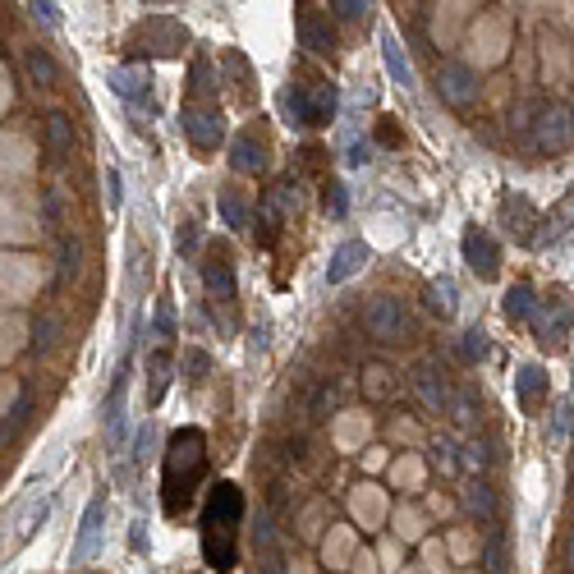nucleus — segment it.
I'll return each mask as SVG.
<instances>
[{
	"mask_svg": "<svg viewBox=\"0 0 574 574\" xmlns=\"http://www.w3.org/2000/svg\"><path fill=\"white\" fill-rule=\"evenodd\" d=\"M239 510H244V501H239V487H230V483H221L212 492V501H207L203 552H207V561H212L216 570H230V565H235V524H239Z\"/></svg>",
	"mask_w": 574,
	"mask_h": 574,
	"instance_id": "nucleus-1",
	"label": "nucleus"
},
{
	"mask_svg": "<svg viewBox=\"0 0 574 574\" xmlns=\"http://www.w3.org/2000/svg\"><path fill=\"white\" fill-rule=\"evenodd\" d=\"M207 464V451H203V432H175L170 441V455H166V510L175 515L180 501L193 496V483H198V473Z\"/></svg>",
	"mask_w": 574,
	"mask_h": 574,
	"instance_id": "nucleus-2",
	"label": "nucleus"
},
{
	"mask_svg": "<svg viewBox=\"0 0 574 574\" xmlns=\"http://www.w3.org/2000/svg\"><path fill=\"white\" fill-rule=\"evenodd\" d=\"M290 124H331L336 120V88L322 79H308V83H290L281 97Z\"/></svg>",
	"mask_w": 574,
	"mask_h": 574,
	"instance_id": "nucleus-3",
	"label": "nucleus"
},
{
	"mask_svg": "<svg viewBox=\"0 0 574 574\" xmlns=\"http://www.w3.org/2000/svg\"><path fill=\"white\" fill-rule=\"evenodd\" d=\"M506 46H510V23L501 14H483L473 23L469 33V69H487V65H501L506 60Z\"/></svg>",
	"mask_w": 574,
	"mask_h": 574,
	"instance_id": "nucleus-4",
	"label": "nucleus"
},
{
	"mask_svg": "<svg viewBox=\"0 0 574 574\" xmlns=\"http://www.w3.org/2000/svg\"><path fill=\"white\" fill-rule=\"evenodd\" d=\"M437 88H441V97L451 106H469V102H478V69H469L464 60H446V65H437Z\"/></svg>",
	"mask_w": 574,
	"mask_h": 574,
	"instance_id": "nucleus-5",
	"label": "nucleus"
},
{
	"mask_svg": "<svg viewBox=\"0 0 574 574\" xmlns=\"http://www.w3.org/2000/svg\"><path fill=\"white\" fill-rule=\"evenodd\" d=\"M203 281H207V294L212 304H235V258H230L221 244L207 248L203 258Z\"/></svg>",
	"mask_w": 574,
	"mask_h": 574,
	"instance_id": "nucleus-6",
	"label": "nucleus"
},
{
	"mask_svg": "<svg viewBox=\"0 0 574 574\" xmlns=\"http://www.w3.org/2000/svg\"><path fill=\"white\" fill-rule=\"evenodd\" d=\"M363 322H368L372 340H382V345H395V340H405L409 322H405V308L395 304V299H372L363 308Z\"/></svg>",
	"mask_w": 574,
	"mask_h": 574,
	"instance_id": "nucleus-7",
	"label": "nucleus"
},
{
	"mask_svg": "<svg viewBox=\"0 0 574 574\" xmlns=\"http://www.w3.org/2000/svg\"><path fill=\"white\" fill-rule=\"evenodd\" d=\"M464 262H469V271L478 281H492L496 271H501V248H496V239L487 235V230L473 226L469 235H464Z\"/></svg>",
	"mask_w": 574,
	"mask_h": 574,
	"instance_id": "nucleus-8",
	"label": "nucleus"
},
{
	"mask_svg": "<svg viewBox=\"0 0 574 574\" xmlns=\"http://www.w3.org/2000/svg\"><path fill=\"white\" fill-rule=\"evenodd\" d=\"M102 524H106V496H92L79 519V533H74V561L79 565L97 556V547H102Z\"/></svg>",
	"mask_w": 574,
	"mask_h": 574,
	"instance_id": "nucleus-9",
	"label": "nucleus"
},
{
	"mask_svg": "<svg viewBox=\"0 0 574 574\" xmlns=\"http://www.w3.org/2000/svg\"><path fill=\"white\" fill-rule=\"evenodd\" d=\"M533 331H538L542 345L561 349L570 340V308H565V299H547V304L533 308Z\"/></svg>",
	"mask_w": 574,
	"mask_h": 574,
	"instance_id": "nucleus-10",
	"label": "nucleus"
},
{
	"mask_svg": "<svg viewBox=\"0 0 574 574\" xmlns=\"http://www.w3.org/2000/svg\"><path fill=\"white\" fill-rule=\"evenodd\" d=\"M221 111H216L212 102H193V106H184V134L193 138L198 147H216L221 143Z\"/></svg>",
	"mask_w": 574,
	"mask_h": 574,
	"instance_id": "nucleus-11",
	"label": "nucleus"
},
{
	"mask_svg": "<svg viewBox=\"0 0 574 574\" xmlns=\"http://www.w3.org/2000/svg\"><path fill=\"white\" fill-rule=\"evenodd\" d=\"M115 97H124L129 106H147L152 111V69L147 65H124L111 74Z\"/></svg>",
	"mask_w": 574,
	"mask_h": 574,
	"instance_id": "nucleus-12",
	"label": "nucleus"
},
{
	"mask_svg": "<svg viewBox=\"0 0 574 574\" xmlns=\"http://www.w3.org/2000/svg\"><path fill=\"white\" fill-rule=\"evenodd\" d=\"M538 143L552 147V152L574 143V115L565 111V106H547V111H538Z\"/></svg>",
	"mask_w": 574,
	"mask_h": 574,
	"instance_id": "nucleus-13",
	"label": "nucleus"
},
{
	"mask_svg": "<svg viewBox=\"0 0 574 574\" xmlns=\"http://www.w3.org/2000/svg\"><path fill=\"white\" fill-rule=\"evenodd\" d=\"M363 267H368V244L349 239V244H340L336 253H331V262H327V285H345L349 276H359Z\"/></svg>",
	"mask_w": 574,
	"mask_h": 574,
	"instance_id": "nucleus-14",
	"label": "nucleus"
},
{
	"mask_svg": "<svg viewBox=\"0 0 574 574\" xmlns=\"http://www.w3.org/2000/svg\"><path fill=\"white\" fill-rule=\"evenodd\" d=\"M124 400H129V363L115 372V391L106 400V432H111V451H124Z\"/></svg>",
	"mask_w": 574,
	"mask_h": 574,
	"instance_id": "nucleus-15",
	"label": "nucleus"
},
{
	"mask_svg": "<svg viewBox=\"0 0 574 574\" xmlns=\"http://www.w3.org/2000/svg\"><path fill=\"white\" fill-rule=\"evenodd\" d=\"M134 42H152L147 51H157V56H175L184 46V28L180 23H170V19H147L143 28H138Z\"/></svg>",
	"mask_w": 574,
	"mask_h": 574,
	"instance_id": "nucleus-16",
	"label": "nucleus"
},
{
	"mask_svg": "<svg viewBox=\"0 0 574 574\" xmlns=\"http://www.w3.org/2000/svg\"><path fill=\"white\" fill-rule=\"evenodd\" d=\"M230 166H235L239 175H258V170L267 166V147H262V138L253 134V129H244V134L230 143Z\"/></svg>",
	"mask_w": 574,
	"mask_h": 574,
	"instance_id": "nucleus-17",
	"label": "nucleus"
},
{
	"mask_svg": "<svg viewBox=\"0 0 574 574\" xmlns=\"http://www.w3.org/2000/svg\"><path fill=\"white\" fill-rule=\"evenodd\" d=\"M46 152H51V161H65L74 152V120L65 111L46 115Z\"/></svg>",
	"mask_w": 574,
	"mask_h": 574,
	"instance_id": "nucleus-18",
	"label": "nucleus"
},
{
	"mask_svg": "<svg viewBox=\"0 0 574 574\" xmlns=\"http://www.w3.org/2000/svg\"><path fill=\"white\" fill-rule=\"evenodd\" d=\"M414 391H418V400H423V409H428V414H446V400H451V391H446V382H441L428 363L414 372Z\"/></svg>",
	"mask_w": 574,
	"mask_h": 574,
	"instance_id": "nucleus-19",
	"label": "nucleus"
},
{
	"mask_svg": "<svg viewBox=\"0 0 574 574\" xmlns=\"http://www.w3.org/2000/svg\"><path fill=\"white\" fill-rule=\"evenodd\" d=\"M354 519L359 524H368V529H377L386 519V496H382V487H372V483H363V487H354Z\"/></svg>",
	"mask_w": 574,
	"mask_h": 574,
	"instance_id": "nucleus-20",
	"label": "nucleus"
},
{
	"mask_svg": "<svg viewBox=\"0 0 574 574\" xmlns=\"http://www.w3.org/2000/svg\"><path fill=\"white\" fill-rule=\"evenodd\" d=\"M542 74H547V83H556V88L570 79V51H565L561 37H542Z\"/></svg>",
	"mask_w": 574,
	"mask_h": 574,
	"instance_id": "nucleus-21",
	"label": "nucleus"
},
{
	"mask_svg": "<svg viewBox=\"0 0 574 574\" xmlns=\"http://www.w3.org/2000/svg\"><path fill=\"white\" fill-rule=\"evenodd\" d=\"M299 42L327 56L331 46H336V37H331V23H322V14L317 10H299Z\"/></svg>",
	"mask_w": 574,
	"mask_h": 574,
	"instance_id": "nucleus-22",
	"label": "nucleus"
},
{
	"mask_svg": "<svg viewBox=\"0 0 574 574\" xmlns=\"http://www.w3.org/2000/svg\"><path fill=\"white\" fill-rule=\"evenodd\" d=\"M216 212H221V221H226V230H248V198L244 189H221L216 193Z\"/></svg>",
	"mask_w": 574,
	"mask_h": 574,
	"instance_id": "nucleus-23",
	"label": "nucleus"
},
{
	"mask_svg": "<svg viewBox=\"0 0 574 574\" xmlns=\"http://www.w3.org/2000/svg\"><path fill=\"white\" fill-rule=\"evenodd\" d=\"M542 391H547V372H542L538 363H519V368H515V395H519V405L533 409Z\"/></svg>",
	"mask_w": 574,
	"mask_h": 574,
	"instance_id": "nucleus-24",
	"label": "nucleus"
},
{
	"mask_svg": "<svg viewBox=\"0 0 574 574\" xmlns=\"http://www.w3.org/2000/svg\"><path fill=\"white\" fill-rule=\"evenodd\" d=\"M382 60H386V69H391V79L400 83V88H414V65H409V56H405V46H400V37L382 33Z\"/></svg>",
	"mask_w": 574,
	"mask_h": 574,
	"instance_id": "nucleus-25",
	"label": "nucleus"
},
{
	"mask_svg": "<svg viewBox=\"0 0 574 574\" xmlns=\"http://www.w3.org/2000/svg\"><path fill=\"white\" fill-rule=\"evenodd\" d=\"M23 69H28V79H33L37 88H56V60L46 56L42 46H28V51H23Z\"/></svg>",
	"mask_w": 574,
	"mask_h": 574,
	"instance_id": "nucleus-26",
	"label": "nucleus"
},
{
	"mask_svg": "<svg viewBox=\"0 0 574 574\" xmlns=\"http://www.w3.org/2000/svg\"><path fill=\"white\" fill-rule=\"evenodd\" d=\"M501 308H506V317L515 322V327H524V322H533V308H538V304H533V290H529V285H510V290H506V304H501Z\"/></svg>",
	"mask_w": 574,
	"mask_h": 574,
	"instance_id": "nucleus-27",
	"label": "nucleus"
},
{
	"mask_svg": "<svg viewBox=\"0 0 574 574\" xmlns=\"http://www.w3.org/2000/svg\"><path fill=\"white\" fill-rule=\"evenodd\" d=\"M395 533H400V542H423L428 538V515L414 506H400L395 510Z\"/></svg>",
	"mask_w": 574,
	"mask_h": 574,
	"instance_id": "nucleus-28",
	"label": "nucleus"
},
{
	"mask_svg": "<svg viewBox=\"0 0 574 574\" xmlns=\"http://www.w3.org/2000/svg\"><path fill=\"white\" fill-rule=\"evenodd\" d=\"M147 377H152V382H147V405H157L161 395H166V382H170V354L166 349H157V354L147 359Z\"/></svg>",
	"mask_w": 574,
	"mask_h": 574,
	"instance_id": "nucleus-29",
	"label": "nucleus"
},
{
	"mask_svg": "<svg viewBox=\"0 0 574 574\" xmlns=\"http://www.w3.org/2000/svg\"><path fill=\"white\" fill-rule=\"evenodd\" d=\"M570 221H574V193H570V198H565L561 207H556L552 216H547V221H542V230H538V235H533V244H552L556 235H565V226H570Z\"/></svg>",
	"mask_w": 574,
	"mask_h": 574,
	"instance_id": "nucleus-30",
	"label": "nucleus"
},
{
	"mask_svg": "<svg viewBox=\"0 0 574 574\" xmlns=\"http://www.w3.org/2000/svg\"><path fill=\"white\" fill-rule=\"evenodd\" d=\"M83 276V239L79 235H69L65 244H60V281H79Z\"/></svg>",
	"mask_w": 574,
	"mask_h": 574,
	"instance_id": "nucleus-31",
	"label": "nucleus"
},
{
	"mask_svg": "<svg viewBox=\"0 0 574 574\" xmlns=\"http://www.w3.org/2000/svg\"><path fill=\"white\" fill-rule=\"evenodd\" d=\"M322 547H327V561L331 565H349V561H354V533H349L345 524H336V529L327 533V542H322Z\"/></svg>",
	"mask_w": 574,
	"mask_h": 574,
	"instance_id": "nucleus-32",
	"label": "nucleus"
},
{
	"mask_svg": "<svg viewBox=\"0 0 574 574\" xmlns=\"http://www.w3.org/2000/svg\"><path fill=\"white\" fill-rule=\"evenodd\" d=\"M464 14H469V5H441V14L432 19V33H437V42H455Z\"/></svg>",
	"mask_w": 574,
	"mask_h": 574,
	"instance_id": "nucleus-33",
	"label": "nucleus"
},
{
	"mask_svg": "<svg viewBox=\"0 0 574 574\" xmlns=\"http://www.w3.org/2000/svg\"><path fill=\"white\" fill-rule=\"evenodd\" d=\"M363 437H368V414H345L336 423V441L345 446V451H354Z\"/></svg>",
	"mask_w": 574,
	"mask_h": 574,
	"instance_id": "nucleus-34",
	"label": "nucleus"
},
{
	"mask_svg": "<svg viewBox=\"0 0 574 574\" xmlns=\"http://www.w3.org/2000/svg\"><path fill=\"white\" fill-rule=\"evenodd\" d=\"M501 216H506V226H515V235H529V226H533V207H529V198H506Z\"/></svg>",
	"mask_w": 574,
	"mask_h": 574,
	"instance_id": "nucleus-35",
	"label": "nucleus"
},
{
	"mask_svg": "<svg viewBox=\"0 0 574 574\" xmlns=\"http://www.w3.org/2000/svg\"><path fill=\"white\" fill-rule=\"evenodd\" d=\"M56 331H60V317L51 313V308H42V313H37V327H33V345L51 349V345H56Z\"/></svg>",
	"mask_w": 574,
	"mask_h": 574,
	"instance_id": "nucleus-36",
	"label": "nucleus"
},
{
	"mask_svg": "<svg viewBox=\"0 0 574 574\" xmlns=\"http://www.w3.org/2000/svg\"><path fill=\"white\" fill-rule=\"evenodd\" d=\"M391 478H395V487H418V483H423V460H414V455L395 460Z\"/></svg>",
	"mask_w": 574,
	"mask_h": 574,
	"instance_id": "nucleus-37",
	"label": "nucleus"
},
{
	"mask_svg": "<svg viewBox=\"0 0 574 574\" xmlns=\"http://www.w3.org/2000/svg\"><path fill=\"white\" fill-rule=\"evenodd\" d=\"M428 308L432 313H441V317H451L455 313V285L451 281H437L428 290Z\"/></svg>",
	"mask_w": 574,
	"mask_h": 574,
	"instance_id": "nucleus-38",
	"label": "nucleus"
},
{
	"mask_svg": "<svg viewBox=\"0 0 574 574\" xmlns=\"http://www.w3.org/2000/svg\"><path fill=\"white\" fill-rule=\"evenodd\" d=\"M363 386H368V395H377V400H386V395L395 391V382H391V372L382 368V363H372L368 368V377H363Z\"/></svg>",
	"mask_w": 574,
	"mask_h": 574,
	"instance_id": "nucleus-39",
	"label": "nucleus"
},
{
	"mask_svg": "<svg viewBox=\"0 0 574 574\" xmlns=\"http://www.w3.org/2000/svg\"><path fill=\"white\" fill-rule=\"evenodd\" d=\"M464 501H469V510H473V515L492 519V492H487L483 483H469V487H464Z\"/></svg>",
	"mask_w": 574,
	"mask_h": 574,
	"instance_id": "nucleus-40",
	"label": "nucleus"
},
{
	"mask_svg": "<svg viewBox=\"0 0 574 574\" xmlns=\"http://www.w3.org/2000/svg\"><path fill=\"white\" fill-rule=\"evenodd\" d=\"M487 349H492V340H487L483 327H469V331H464V354H469V359H487Z\"/></svg>",
	"mask_w": 574,
	"mask_h": 574,
	"instance_id": "nucleus-41",
	"label": "nucleus"
},
{
	"mask_svg": "<svg viewBox=\"0 0 574 574\" xmlns=\"http://www.w3.org/2000/svg\"><path fill=\"white\" fill-rule=\"evenodd\" d=\"M473 552H478V542H473L469 529H460L451 538V547H446V556H455V561H473Z\"/></svg>",
	"mask_w": 574,
	"mask_h": 574,
	"instance_id": "nucleus-42",
	"label": "nucleus"
},
{
	"mask_svg": "<svg viewBox=\"0 0 574 574\" xmlns=\"http://www.w3.org/2000/svg\"><path fill=\"white\" fill-rule=\"evenodd\" d=\"M570 418H574V409H570V405H561V409H556V423H552V432H547V441H552V451H561V446H565V432H570Z\"/></svg>",
	"mask_w": 574,
	"mask_h": 574,
	"instance_id": "nucleus-43",
	"label": "nucleus"
},
{
	"mask_svg": "<svg viewBox=\"0 0 574 574\" xmlns=\"http://www.w3.org/2000/svg\"><path fill=\"white\" fill-rule=\"evenodd\" d=\"M207 368H212V359H207L203 349H189V354H184V372H189V382H203Z\"/></svg>",
	"mask_w": 574,
	"mask_h": 574,
	"instance_id": "nucleus-44",
	"label": "nucleus"
},
{
	"mask_svg": "<svg viewBox=\"0 0 574 574\" xmlns=\"http://www.w3.org/2000/svg\"><path fill=\"white\" fill-rule=\"evenodd\" d=\"M102 184H106V203H111V207H120L124 203V180H120V170H106V175H102Z\"/></svg>",
	"mask_w": 574,
	"mask_h": 574,
	"instance_id": "nucleus-45",
	"label": "nucleus"
},
{
	"mask_svg": "<svg viewBox=\"0 0 574 574\" xmlns=\"http://www.w3.org/2000/svg\"><path fill=\"white\" fill-rule=\"evenodd\" d=\"M322 515H327V506H308L299 533H304V538H317V533H322Z\"/></svg>",
	"mask_w": 574,
	"mask_h": 574,
	"instance_id": "nucleus-46",
	"label": "nucleus"
},
{
	"mask_svg": "<svg viewBox=\"0 0 574 574\" xmlns=\"http://www.w3.org/2000/svg\"><path fill=\"white\" fill-rule=\"evenodd\" d=\"M446 405H451L455 423H473V405H469V395H464V391H451V400H446Z\"/></svg>",
	"mask_w": 574,
	"mask_h": 574,
	"instance_id": "nucleus-47",
	"label": "nucleus"
},
{
	"mask_svg": "<svg viewBox=\"0 0 574 574\" xmlns=\"http://www.w3.org/2000/svg\"><path fill=\"white\" fill-rule=\"evenodd\" d=\"M170 336H175V308L161 304L157 308V340H170Z\"/></svg>",
	"mask_w": 574,
	"mask_h": 574,
	"instance_id": "nucleus-48",
	"label": "nucleus"
},
{
	"mask_svg": "<svg viewBox=\"0 0 574 574\" xmlns=\"http://www.w3.org/2000/svg\"><path fill=\"white\" fill-rule=\"evenodd\" d=\"M423 561H428L432 570H441V565H446V547H441L437 538H423Z\"/></svg>",
	"mask_w": 574,
	"mask_h": 574,
	"instance_id": "nucleus-49",
	"label": "nucleus"
},
{
	"mask_svg": "<svg viewBox=\"0 0 574 574\" xmlns=\"http://www.w3.org/2000/svg\"><path fill=\"white\" fill-rule=\"evenodd\" d=\"M175 248H180V253H193V248H198V226H193V221H184V226H180Z\"/></svg>",
	"mask_w": 574,
	"mask_h": 574,
	"instance_id": "nucleus-50",
	"label": "nucleus"
},
{
	"mask_svg": "<svg viewBox=\"0 0 574 574\" xmlns=\"http://www.w3.org/2000/svg\"><path fill=\"white\" fill-rule=\"evenodd\" d=\"M349 565H354V574H382V565H377V556L372 552H354V561Z\"/></svg>",
	"mask_w": 574,
	"mask_h": 574,
	"instance_id": "nucleus-51",
	"label": "nucleus"
},
{
	"mask_svg": "<svg viewBox=\"0 0 574 574\" xmlns=\"http://www.w3.org/2000/svg\"><path fill=\"white\" fill-rule=\"evenodd\" d=\"M331 10H336L340 19L354 23V19H363V10H368V5H359V0H340V5H331Z\"/></svg>",
	"mask_w": 574,
	"mask_h": 574,
	"instance_id": "nucleus-52",
	"label": "nucleus"
},
{
	"mask_svg": "<svg viewBox=\"0 0 574 574\" xmlns=\"http://www.w3.org/2000/svg\"><path fill=\"white\" fill-rule=\"evenodd\" d=\"M327 212L345 216V189H340V184H331V189H327Z\"/></svg>",
	"mask_w": 574,
	"mask_h": 574,
	"instance_id": "nucleus-53",
	"label": "nucleus"
},
{
	"mask_svg": "<svg viewBox=\"0 0 574 574\" xmlns=\"http://www.w3.org/2000/svg\"><path fill=\"white\" fill-rule=\"evenodd\" d=\"M464 464H469V469H483V464H487V451L478 446V441H469V446H464Z\"/></svg>",
	"mask_w": 574,
	"mask_h": 574,
	"instance_id": "nucleus-54",
	"label": "nucleus"
},
{
	"mask_svg": "<svg viewBox=\"0 0 574 574\" xmlns=\"http://www.w3.org/2000/svg\"><path fill=\"white\" fill-rule=\"evenodd\" d=\"M395 556H400V542H386L382 556H377V565H382V570H395V565H400Z\"/></svg>",
	"mask_w": 574,
	"mask_h": 574,
	"instance_id": "nucleus-55",
	"label": "nucleus"
},
{
	"mask_svg": "<svg viewBox=\"0 0 574 574\" xmlns=\"http://www.w3.org/2000/svg\"><path fill=\"white\" fill-rule=\"evenodd\" d=\"M129 547H134V552H143V547H147V529H143V519H134V529H129Z\"/></svg>",
	"mask_w": 574,
	"mask_h": 574,
	"instance_id": "nucleus-56",
	"label": "nucleus"
},
{
	"mask_svg": "<svg viewBox=\"0 0 574 574\" xmlns=\"http://www.w3.org/2000/svg\"><path fill=\"white\" fill-rule=\"evenodd\" d=\"M33 14H37L42 23H51V28L60 23V5H33Z\"/></svg>",
	"mask_w": 574,
	"mask_h": 574,
	"instance_id": "nucleus-57",
	"label": "nucleus"
},
{
	"mask_svg": "<svg viewBox=\"0 0 574 574\" xmlns=\"http://www.w3.org/2000/svg\"><path fill=\"white\" fill-rule=\"evenodd\" d=\"M391 432H395V441H418V428H414V423H405V418H400Z\"/></svg>",
	"mask_w": 574,
	"mask_h": 574,
	"instance_id": "nucleus-58",
	"label": "nucleus"
},
{
	"mask_svg": "<svg viewBox=\"0 0 574 574\" xmlns=\"http://www.w3.org/2000/svg\"><path fill=\"white\" fill-rule=\"evenodd\" d=\"M363 157H368V147H363V143H349V166H363Z\"/></svg>",
	"mask_w": 574,
	"mask_h": 574,
	"instance_id": "nucleus-59",
	"label": "nucleus"
},
{
	"mask_svg": "<svg viewBox=\"0 0 574 574\" xmlns=\"http://www.w3.org/2000/svg\"><path fill=\"white\" fill-rule=\"evenodd\" d=\"M428 506H432V515H451V501H446V496H432Z\"/></svg>",
	"mask_w": 574,
	"mask_h": 574,
	"instance_id": "nucleus-60",
	"label": "nucleus"
},
{
	"mask_svg": "<svg viewBox=\"0 0 574 574\" xmlns=\"http://www.w3.org/2000/svg\"><path fill=\"white\" fill-rule=\"evenodd\" d=\"M363 464H368V469H382L386 455H382V451H368V460H363Z\"/></svg>",
	"mask_w": 574,
	"mask_h": 574,
	"instance_id": "nucleus-61",
	"label": "nucleus"
},
{
	"mask_svg": "<svg viewBox=\"0 0 574 574\" xmlns=\"http://www.w3.org/2000/svg\"><path fill=\"white\" fill-rule=\"evenodd\" d=\"M565 561L574 565V533H570V542H565Z\"/></svg>",
	"mask_w": 574,
	"mask_h": 574,
	"instance_id": "nucleus-62",
	"label": "nucleus"
},
{
	"mask_svg": "<svg viewBox=\"0 0 574 574\" xmlns=\"http://www.w3.org/2000/svg\"><path fill=\"white\" fill-rule=\"evenodd\" d=\"M290 574H308V565H304V561H294V565H290Z\"/></svg>",
	"mask_w": 574,
	"mask_h": 574,
	"instance_id": "nucleus-63",
	"label": "nucleus"
}]
</instances>
